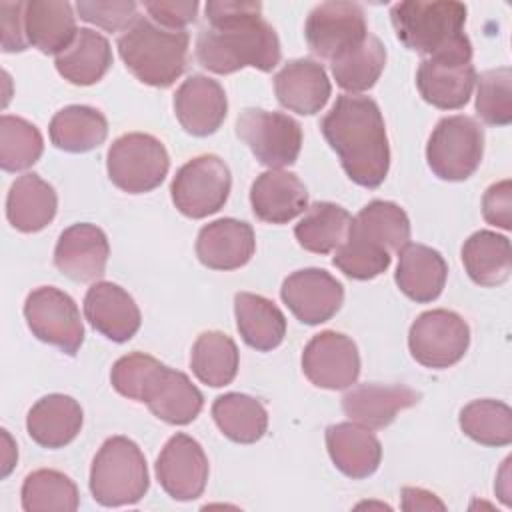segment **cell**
Listing matches in <instances>:
<instances>
[{
    "label": "cell",
    "instance_id": "obj_1",
    "mask_svg": "<svg viewBox=\"0 0 512 512\" xmlns=\"http://www.w3.org/2000/svg\"><path fill=\"white\" fill-rule=\"evenodd\" d=\"M196 38V58L214 74H232L246 66L270 72L280 62L276 30L262 18L260 2L212 0Z\"/></svg>",
    "mask_w": 512,
    "mask_h": 512
},
{
    "label": "cell",
    "instance_id": "obj_2",
    "mask_svg": "<svg viewBox=\"0 0 512 512\" xmlns=\"http://www.w3.org/2000/svg\"><path fill=\"white\" fill-rule=\"evenodd\" d=\"M320 128L352 182L364 188H376L384 182L390 168V146L376 100L340 94Z\"/></svg>",
    "mask_w": 512,
    "mask_h": 512
},
{
    "label": "cell",
    "instance_id": "obj_3",
    "mask_svg": "<svg viewBox=\"0 0 512 512\" xmlns=\"http://www.w3.org/2000/svg\"><path fill=\"white\" fill-rule=\"evenodd\" d=\"M190 36L186 30H170L148 16H138L116 42L126 68L154 88L172 86L184 72Z\"/></svg>",
    "mask_w": 512,
    "mask_h": 512
},
{
    "label": "cell",
    "instance_id": "obj_4",
    "mask_svg": "<svg viewBox=\"0 0 512 512\" xmlns=\"http://www.w3.org/2000/svg\"><path fill=\"white\" fill-rule=\"evenodd\" d=\"M398 40L412 52L432 56L468 36L464 34L466 6L454 0H408L390 8Z\"/></svg>",
    "mask_w": 512,
    "mask_h": 512
},
{
    "label": "cell",
    "instance_id": "obj_5",
    "mask_svg": "<svg viewBox=\"0 0 512 512\" xmlns=\"http://www.w3.org/2000/svg\"><path fill=\"white\" fill-rule=\"evenodd\" d=\"M150 486L146 458L126 436H110L96 452L90 468L92 498L108 508L130 506L144 498Z\"/></svg>",
    "mask_w": 512,
    "mask_h": 512
},
{
    "label": "cell",
    "instance_id": "obj_6",
    "mask_svg": "<svg viewBox=\"0 0 512 512\" xmlns=\"http://www.w3.org/2000/svg\"><path fill=\"white\" fill-rule=\"evenodd\" d=\"M484 156V130L464 114L442 118L432 130L426 144L430 170L448 182L470 178Z\"/></svg>",
    "mask_w": 512,
    "mask_h": 512
},
{
    "label": "cell",
    "instance_id": "obj_7",
    "mask_svg": "<svg viewBox=\"0 0 512 512\" xmlns=\"http://www.w3.org/2000/svg\"><path fill=\"white\" fill-rule=\"evenodd\" d=\"M170 168L164 144L144 132H128L116 138L106 154L108 178L128 194H144L162 184Z\"/></svg>",
    "mask_w": 512,
    "mask_h": 512
},
{
    "label": "cell",
    "instance_id": "obj_8",
    "mask_svg": "<svg viewBox=\"0 0 512 512\" xmlns=\"http://www.w3.org/2000/svg\"><path fill=\"white\" fill-rule=\"evenodd\" d=\"M474 84L476 68L472 64L470 38L426 56L416 72L420 96L440 110H458L466 106Z\"/></svg>",
    "mask_w": 512,
    "mask_h": 512
},
{
    "label": "cell",
    "instance_id": "obj_9",
    "mask_svg": "<svg viewBox=\"0 0 512 512\" xmlns=\"http://www.w3.org/2000/svg\"><path fill=\"white\" fill-rule=\"evenodd\" d=\"M230 188L232 176L226 162L216 154H200L176 172L170 196L184 216L198 220L218 212L226 204Z\"/></svg>",
    "mask_w": 512,
    "mask_h": 512
},
{
    "label": "cell",
    "instance_id": "obj_10",
    "mask_svg": "<svg viewBox=\"0 0 512 512\" xmlns=\"http://www.w3.org/2000/svg\"><path fill=\"white\" fill-rule=\"evenodd\" d=\"M236 134L256 160L268 168L294 164L302 148L300 124L282 112L246 108L236 120Z\"/></svg>",
    "mask_w": 512,
    "mask_h": 512
},
{
    "label": "cell",
    "instance_id": "obj_11",
    "mask_svg": "<svg viewBox=\"0 0 512 512\" xmlns=\"http://www.w3.org/2000/svg\"><path fill=\"white\" fill-rule=\"evenodd\" d=\"M470 346L466 320L444 308L422 312L410 326L408 348L412 358L426 368H448L460 362Z\"/></svg>",
    "mask_w": 512,
    "mask_h": 512
},
{
    "label": "cell",
    "instance_id": "obj_12",
    "mask_svg": "<svg viewBox=\"0 0 512 512\" xmlns=\"http://www.w3.org/2000/svg\"><path fill=\"white\" fill-rule=\"evenodd\" d=\"M30 332L64 354L74 356L84 342V324L76 302L56 286L34 288L24 302Z\"/></svg>",
    "mask_w": 512,
    "mask_h": 512
},
{
    "label": "cell",
    "instance_id": "obj_13",
    "mask_svg": "<svg viewBox=\"0 0 512 512\" xmlns=\"http://www.w3.org/2000/svg\"><path fill=\"white\" fill-rule=\"evenodd\" d=\"M368 34L364 10L356 2H322L304 24L308 48L330 62L364 42Z\"/></svg>",
    "mask_w": 512,
    "mask_h": 512
},
{
    "label": "cell",
    "instance_id": "obj_14",
    "mask_svg": "<svg viewBox=\"0 0 512 512\" xmlns=\"http://www.w3.org/2000/svg\"><path fill=\"white\" fill-rule=\"evenodd\" d=\"M302 372L318 388L344 390L360 376L356 342L334 330H324L304 346Z\"/></svg>",
    "mask_w": 512,
    "mask_h": 512
},
{
    "label": "cell",
    "instance_id": "obj_15",
    "mask_svg": "<svg viewBox=\"0 0 512 512\" xmlns=\"http://www.w3.org/2000/svg\"><path fill=\"white\" fill-rule=\"evenodd\" d=\"M156 478L174 500L200 498L208 480V458L200 442L184 432L174 434L156 460Z\"/></svg>",
    "mask_w": 512,
    "mask_h": 512
},
{
    "label": "cell",
    "instance_id": "obj_16",
    "mask_svg": "<svg viewBox=\"0 0 512 512\" xmlns=\"http://www.w3.org/2000/svg\"><path fill=\"white\" fill-rule=\"evenodd\" d=\"M280 296L302 324L316 326L340 310L344 286L322 268H304L286 276Z\"/></svg>",
    "mask_w": 512,
    "mask_h": 512
},
{
    "label": "cell",
    "instance_id": "obj_17",
    "mask_svg": "<svg viewBox=\"0 0 512 512\" xmlns=\"http://www.w3.org/2000/svg\"><path fill=\"white\" fill-rule=\"evenodd\" d=\"M110 244L102 228L90 222L68 226L56 242L54 264L74 282H92L106 270Z\"/></svg>",
    "mask_w": 512,
    "mask_h": 512
},
{
    "label": "cell",
    "instance_id": "obj_18",
    "mask_svg": "<svg viewBox=\"0 0 512 512\" xmlns=\"http://www.w3.org/2000/svg\"><path fill=\"white\" fill-rule=\"evenodd\" d=\"M228 112L226 92L214 78L194 74L174 94V114L192 136L214 134Z\"/></svg>",
    "mask_w": 512,
    "mask_h": 512
},
{
    "label": "cell",
    "instance_id": "obj_19",
    "mask_svg": "<svg viewBox=\"0 0 512 512\" xmlns=\"http://www.w3.org/2000/svg\"><path fill=\"white\" fill-rule=\"evenodd\" d=\"M84 316L96 332L112 342L130 340L142 322L134 298L114 282H96L88 288Z\"/></svg>",
    "mask_w": 512,
    "mask_h": 512
},
{
    "label": "cell",
    "instance_id": "obj_20",
    "mask_svg": "<svg viewBox=\"0 0 512 512\" xmlns=\"http://www.w3.org/2000/svg\"><path fill=\"white\" fill-rule=\"evenodd\" d=\"M256 238L248 222L220 218L200 228L196 256L210 270H236L254 256Z\"/></svg>",
    "mask_w": 512,
    "mask_h": 512
},
{
    "label": "cell",
    "instance_id": "obj_21",
    "mask_svg": "<svg viewBox=\"0 0 512 512\" xmlns=\"http://www.w3.org/2000/svg\"><path fill=\"white\" fill-rule=\"evenodd\" d=\"M250 206L258 220L286 224L306 212L308 190L296 174L282 168H270L252 182Z\"/></svg>",
    "mask_w": 512,
    "mask_h": 512
},
{
    "label": "cell",
    "instance_id": "obj_22",
    "mask_svg": "<svg viewBox=\"0 0 512 512\" xmlns=\"http://www.w3.org/2000/svg\"><path fill=\"white\" fill-rule=\"evenodd\" d=\"M142 404L162 422L184 426L196 420L204 406V396L184 372L162 364L146 386Z\"/></svg>",
    "mask_w": 512,
    "mask_h": 512
},
{
    "label": "cell",
    "instance_id": "obj_23",
    "mask_svg": "<svg viewBox=\"0 0 512 512\" xmlns=\"http://www.w3.org/2000/svg\"><path fill=\"white\" fill-rule=\"evenodd\" d=\"M420 392L404 384H376L366 382L354 386L342 396L344 414L370 430L386 428L398 412L418 404Z\"/></svg>",
    "mask_w": 512,
    "mask_h": 512
},
{
    "label": "cell",
    "instance_id": "obj_24",
    "mask_svg": "<svg viewBox=\"0 0 512 512\" xmlns=\"http://www.w3.org/2000/svg\"><path fill=\"white\" fill-rule=\"evenodd\" d=\"M274 92L286 110L312 116L326 106L332 86L322 64L310 58H296L286 62L274 76Z\"/></svg>",
    "mask_w": 512,
    "mask_h": 512
},
{
    "label": "cell",
    "instance_id": "obj_25",
    "mask_svg": "<svg viewBox=\"0 0 512 512\" xmlns=\"http://www.w3.org/2000/svg\"><path fill=\"white\" fill-rule=\"evenodd\" d=\"M446 278L448 264L438 250L414 242H408L398 250L394 280L410 300L422 304L436 300L444 290Z\"/></svg>",
    "mask_w": 512,
    "mask_h": 512
},
{
    "label": "cell",
    "instance_id": "obj_26",
    "mask_svg": "<svg viewBox=\"0 0 512 512\" xmlns=\"http://www.w3.org/2000/svg\"><path fill=\"white\" fill-rule=\"evenodd\" d=\"M326 448L334 466L348 478L374 474L382 460V446L374 432L356 422H338L326 428Z\"/></svg>",
    "mask_w": 512,
    "mask_h": 512
},
{
    "label": "cell",
    "instance_id": "obj_27",
    "mask_svg": "<svg viewBox=\"0 0 512 512\" xmlns=\"http://www.w3.org/2000/svg\"><path fill=\"white\" fill-rule=\"evenodd\" d=\"M84 422L80 404L66 394H48L40 398L26 416L30 438L42 448H62L70 444Z\"/></svg>",
    "mask_w": 512,
    "mask_h": 512
},
{
    "label": "cell",
    "instance_id": "obj_28",
    "mask_svg": "<svg viewBox=\"0 0 512 512\" xmlns=\"http://www.w3.org/2000/svg\"><path fill=\"white\" fill-rule=\"evenodd\" d=\"M58 210V196L52 184L34 172L18 176L6 196V218L20 232L46 228Z\"/></svg>",
    "mask_w": 512,
    "mask_h": 512
},
{
    "label": "cell",
    "instance_id": "obj_29",
    "mask_svg": "<svg viewBox=\"0 0 512 512\" xmlns=\"http://www.w3.org/2000/svg\"><path fill=\"white\" fill-rule=\"evenodd\" d=\"M28 44L44 54H60L74 40L76 16L64 0H30L24 8Z\"/></svg>",
    "mask_w": 512,
    "mask_h": 512
},
{
    "label": "cell",
    "instance_id": "obj_30",
    "mask_svg": "<svg viewBox=\"0 0 512 512\" xmlns=\"http://www.w3.org/2000/svg\"><path fill=\"white\" fill-rule=\"evenodd\" d=\"M58 74L76 86H90L102 80L112 66V48L106 36L96 30L80 28L74 40L56 54Z\"/></svg>",
    "mask_w": 512,
    "mask_h": 512
},
{
    "label": "cell",
    "instance_id": "obj_31",
    "mask_svg": "<svg viewBox=\"0 0 512 512\" xmlns=\"http://www.w3.org/2000/svg\"><path fill=\"white\" fill-rule=\"evenodd\" d=\"M234 314L238 332L250 348L268 352L282 344L286 318L272 300L252 292H238L234 296Z\"/></svg>",
    "mask_w": 512,
    "mask_h": 512
},
{
    "label": "cell",
    "instance_id": "obj_32",
    "mask_svg": "<svg viewBox=\"0 0 512 512\" xmlns=\"http://www.w3.org/2000/svg\"><path fill=\"white\" fill-rule=\"evenodd\" d=\"M462 264L478 286H500L512 272L510 240L492 230H478L462 246Z\"/></svg>",
    "mask_w": 512,
    "mask_h": 512
},
{
    "label": "cell",
    "instance_id": "obj_33",
    "mask_svg": "<svg viewBox=\"0 0 512 512\" xmlns=\"http://www.w3.org/2000/svg\"><path fill=\"white\" fill-rule=\"evenodd\" d=\"M48 134L58 150L80 154L98 148L106 140L108 122L100 110L72 104L52 116Z\"/></svg>",
    "mask_w": 512,
    "mask_h": 512
},
{
    "label": "cell",
    "instance_id": "obj_34",
    "mask_svg": "<svg viewBox=\"0 0 512 512\" xmlns=\"http://www.w3.org/2000/svg\"><path fill=\"white\" fill-rule=\"evenodd\" d=\"M212 418L220 432L238 444L258 442L268 428L264 404L248 394L228 392L214 400Z\"/></svg>",
    "mask_w": 512,
    "mask_h": 512
},
{
    "label": "cell",
    "instance_id": "obj_35",
    "mask_svg": "<svg viewBox=\"0 0 512 512\" xmlns=\"http://www.w3.org/2000/svg\"><path fill=\"white\" fill-rule=\"evenodd\" d=\"M352 216L346 208L334 202H314L294 228L298 244L314 254L336 250L348 236Z\"/></svg>",
    "mask_w": 512,
    "mask_h": 512
},
{
    "label": "cell",
    "instance_id": "obj_36",
    "mask_svg": "<svg viewBox=\"0 0 512 512\" xmlns=\"http://www.w3.org/2000/svg\"><path fill=\"white\" fill-rule=\"evenodd\" d=\"M236 342L218 330L202 332L190 352V368L194 376L212 388H222L236 378L238 372Z\"/></svg>",
    "mask_w": 512,
    "mask_h": 512
},
{
    "label": "cell",
    "instance_id": "obj_37",
    "mask_svg": "<svg viewBox=\"0 0 512 512\" xmlns=\"http://www.w3.org/2000/svg\"><path fill=\"white\" fill-rule=\"evenodd\" d=\"M384 66L386 48L382 40L374 34H368L364 42H360L358 46L350 48L348 52L330 62V70L336 84L350 94L370 90L384 72Z\"/></svg>",
    "mask_w": 512,
    "mask_h": 512
},
{
    "label": "cell",
    "instance_id": "obj_38",
    "mask_svg": "<svg viewBox=\"0 0 512 512\" xmlns=\"http://www.w3.org/2000/svg\"><path fill=\"white\" fill-rule=\"evenodd\" d=\"M352 232L372 240L388 252H398L410 240V220L404 208L388 200L368 202L354 218Z\"/></svg>",
    "mask_w": 512,
    "mask_h": 512
},
{
    "label": "cell",
    "instance_id": "obj_39",
    "mask_svg": "<svg viewBox=\"0 0 512 512\" xmlns=\"http://www.w3.org/2000/svg\"><path fill=\"white\" fill-rule=\"evenodd\" d=\"M22 508L26 512H74L80 504L76 484L64 472L40 468L22 482Z\"/></svg>",
    "mask_w": 512,
    "mask_h": 512
},
{
    "label": "cell",
    "instance_id": "obj_40",
    "mask_svg": "<svg viewBox=\"0 0 512 512\" xmlns=\"http://www.w3.org/2000/svg\"><path fill=\"white\" fill-rule=\"evenodd\" d=\"M462 432L482 446H508L512 442V410L494 398L472 400L460 410Z\"/></svg>",
    "mask_w": 512,
    "mask_h": 512
},
{
    "label": "cell",
    "instance_id": "obj_41",
    "mask_svg": "<svg viewBox=\"0 0 512 512\" xmlns=\"http://www.w3.org/2000/svg\"><path fill=\"white\" fill-rule=\"evenodd\" d=\"M44 140L40 130L12 114L0 118V166L6 172H20L36 164L42 156Z\"/></svg>",
    "mask_w": 512,
    "mask_h": 512
},
{
    "label": "cell",
    "instance_id": "obj_42",
    "mask_svg": "<svg viewBox=\"0 0 512 512\" xmlns=\"http://www.w3.org/2000/svg\"><path fill=\"white\" fill-rule=\"evenodd\" d=\"M390 252L372 240L348 230L346 240L334 250V266L352 280H372L388 270Z\"/></svg>",
    "mask_w": 512,
    "mask_h": 512
},
{
    "label": "cell",
    "instance_id": "obj_43",
    "mask_svg": "<svg viewBox=\"0 0 512 512\" xmlns=\"http://www.w3.org/2000/svg\"><path fill=\"white\" fill-rule=\"evenodd\" d=\"M476 114L490 126H508L512 122V70L508 66L492 68L476 76Z\"/></svg>",
    "mask_w": 512,
    "mask_h": 512
},
{
    "label": "cell",
    "instance_id": "obj_44",
    "mask_svg": "<svg viewBox=\"0 0 512 512\" xmlns=\"http://www.w3.org/2000/svg\"><path fill=\"white\" fill-rule=\"evenodd\" d=\"M160 366L162 362L150 354H144V352L126 354L118 358L112 366V372H110L112 388L124 398L142 402L144 390Z\"/></svg>",
    "mask_w": 512,
    "mask_h": 512
},
{
    "label": "cell",
    "instance_id": "obj_45",
    "mask_svg": "<svg viewBox=\"0 0 512 512\" xmlns=\"http://www.w3.org/2000/svg\"><path fill=\"white\" fill-rule=\"evenodd\" d=\"M76 10L82 20L96 24L108 32L128 30L138 18V4L132 0L114 2H76Z\"/></svg>",
    "mask_w": 512,
    "mask_h": 512
},
{
    "label": "cell",
    "instance_id": "obj_46",
    "mask_svg": "<svg viewBox=\"0 0 512 512\" xmlns=\"http://www.w3.org/2000/svg\"><path fill=\"white\" fill-rule=\"evenodd\" d=\"M198 8H200V4L194 0H190V2H168V0L144 2V10L148 12V18L164 28H170V30H184V26L192 24L198 16Z\"/></svg>",
    "mask_w": 512,
    "mask_h": 512
},
{
    "label": "cell",
    "instance_id": "obj_47",
    "mask_svg": "<svg viewBox=\"0 0 512 512\" xmlns=\"http://www.w3.org/2000/svg\"><path fill=\"white\" fill-rule=\"evenodd\" d=\"M484 220L502 230L512 228V184L510 180H500L484 192L482 198Z\"/></svg>",
    "mask_w": 512,
    "mask_h": 512
},
{
    "label": "cell",
    "instance_id": "obj_48",
    "mask_svg": "<svg viewBox=\"0 0 512 512\" xmlns=\"http://www.w3.org/2000/svg\"><path fill=\"white\" fill-rule=\"evenodd\" d=\"M24 8L26 2H0V32L4 52H22L28 48Z\"/></svg>",
    "mask_w": 512,
    "mask_h": 512
},
{
    "label": "cell",
    "instance_id": "obj_49",
    "mask_svg": "<svg viewBox=\"0 0 512 512\" xmlns=\"http://www.w3.org/2000/svg\"><path fill=\"white\" fill-rule=\"evenodd\" d=\"M402 510H446L444 502L436 498V494L422 488H402Z\"/></svg>",
    "mask_w": 512,
    "mask_h": 512
},
{
    "label": "cell",
    "instance_id": "obj_50",
    "mask_svg": "<svg viewBox=\"0 0 512 512\" xmlns=\"http://www.w3.org/2000/svg\"><path fill=\"white\" fill-rule=\"evenodd\" d=\"M2 434H4V436H6V440H8V446H6V456H4V470H2V476H8V472H10V470H12V466H14V462L8 458V454H10V452H14V450H12L14 446H12V440H10L8 432H6V430H2Z\"/></svg>",
    "mask_w": 512,
    "mask_h": 512
}]
</instances>
